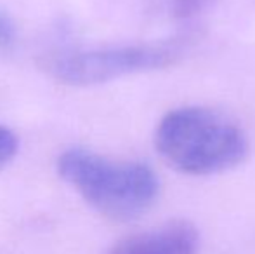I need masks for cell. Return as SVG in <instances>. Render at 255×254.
<instances>
[{"mask_svg":"<svg viewBox=\"0 0 255 254\" xmlns=\"http://www.w3.org/2000/svg\"><path fill=\"white\" fill-rule=\"evenodd\" d=\"M17 31L12 19L0 10V51H10L16 44Z\"/></svg>","mask_w":255,"mask_h":254,"instance_id":"cell-6","label":"cell"},{"mask_svg":"<svg viewBox=\"0 0 255 254\" xmlns=\"http://www.w3.org/2000/svg\"><path fill=\"white\" fill-rule=\"evenodd\" d=\"M57 173L92 209L113 221L141 218L160 193V180L148 164L106 159L85 148L64 150Z\"/></svg>","mask_w":255,"mask_h":254,"instance_id":"cell-2","label":"cell"},{"mask_svg":"<svg viewBox=\"0 0 255 254\" xmlns=\"http://www.w3.org/2000/svg\"><path fill=\"white\" fill-rule=\"evenodd\" d=\"M182 42L130 44L89 49L54 56L47 68L54 78L68 85H96L134 73L161 70L182 56Z\"/></svg>","mask_w":255,"mask_h":254,"instance_id":"cell-3","label":"cell"},{"mask_svg":"<svg viewBox=\"0 0 255 254\" xmlns=\"http://www.w3.org/2000/svg\"><path fill=\"white\" fill-rule=\"evenodd\" d=\"M17 150H19L17 136L10 129L0 126V169H3L7 164L12 162Z\"/></svg>","mask_w":255,"mask_h":254,"instance_id":"cell-5","label":"cell"},{"mask_svg":"<svg viewBox=\"0 0 255 254\" xmlns=\"http://www.w3.org/2000/svg\"><path fill=\"white\" fill-rule=\"evenodd\" d=\"M210 0H174V14L177 17H193L208 5Z\"/></svg>","mask_w":255,"mask_h":254,"instance_id":"cell-7","label":"cell"},{"mask_svg":"<svg viewBox=\"0 0 255 254\" xmlns=\"http://www.w3.org/2000/svg\"><path fill=\"white\" fill-rule=\"evenodd\" d=\"M154 146L172 169L188 176L228 173L250 152L249 136L235 120L203 106L165 113L154 131Z\"/></svg>","mask_w":255,"mask_h":254,"instance_id":"cell-1","label":"cell"},{"mask_svg":"<svg viewBox=\"0 0 255 254\" xmlns=\"http://www.w3.org/2000/svg\"><path fill=\"white\" fill-rule=\"evenodd\" d=\"M198 244L195 225L177 220L127 239L113 254H198Z\"/></svg>","mask_w":255,"mask_h":254,"instance_id":"cell-4","label":"cell"}]
</instances>
